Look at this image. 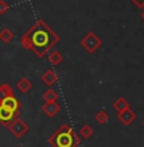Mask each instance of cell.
Listing matches in <instances>:
<instances>
[{
	"label": "cell",
	"mask_w": 144,
	"mask_h": 147,
	"mask_svg": "<svg viewBox=\"0 0 144 147\" xmlns=\"http://www.w3.org/2000/svg\"><path fill=\"white\" fill-rule=\"evenodd\" d=\"M8 9H9V5H8L7 1H4V0H0V14H5L8 12Z\"/></svg>",
	"instance_id": "ac0fdd59"
},
{
	"label": "cell",
	"mask_w": 144,
	"mask_h": 147,
	"mask_svg": "<svg viewBox=\"0 0 144 147\" xmlns=\"http://www.w3.org/2000/svg\"><path fill=\"white\" fill-rule=\"evenodd\" d=\"M142 124H143V127H144V119H143V123Z\"/></svg>",
	"instance_id": "44dd1931"
},
{
	"label": "cell",
	"mask_w": 144,
	"mask_h": 147,
	"mask_svg": "<svg viewBox=\"0 0 144 147\" xmlns=\"http://www.w3.org/2000/svg\"><path fill=\"white\" fill-rule=\"evenodd\" d=\"M135 119H137V113L133 111L130 107L117 113V120L120 121L123 125H130Z\"/></svg>",
	"instance_id": "8992f818"
},
{
	"label": "cell",
	"mask_w": 144,
	"mask_h": 147,
	"mask_svg": "<svg viewBox=\"0 0 144 147\" xmlns=\"http://www.w3.org/2000/svg\"><path fill=\"white\" fill-rule=\"evenodd\" d=\"M15 147H22V146H15Z\"/></svg>",
	"instance_id": "7402d4cb"
},
{
	"label": "cell",
	"mask_w": 144,
	"mask_h": 147,
	"mask_svg": "<svg viewBox=\"0 0 144 147\" xmlns=\"http://www.w3.org/2000/svg\"><path fill=\"white\" fill-rule=\"evenodd\" d=\"M14 38V32L10 28L5 27L3 30H0V41L4 44H10Z\"/></svg>",
	"instance_id": "7c38bea8"
},
{
	"label": "cell",
	"mask_w": 144,
	"mask_h": 147,
	"mask_svg": "<svg viewBox=\"0 0 144 147\" xmlns=\"http://www.w3.org/2000/svg\"><path fill=\"white\" fill-rule=\"evenodd\" d=\"M9 96H14V90L12 88V86L9 83L0 84V101L9 97Z\"/></svg>",
	"instance_id": "5bb4252c"
},
{
	"label": "cell",
	"mask_w": 144,
	"mask_h": 147,
	"mask_svg": "<svg viewBox=\"0 0 144 147\" xmlns=\"http://www.w3.org/2000/svg\"><path fill=\"white\" fill-rule=\"evenodd\" d=\"M140 17H142V18H143V21H144V9H143V12L140 13Z\"/></svg>",
	"instance_id": "ffe728a7"
},
{
	"label": "cell",
	"mask_w": 144,
	"mask_h": 147,
	"mask_svg": "<svg viewBox=\"0 0 144 147\" xmlns=\"http://www.w3.org/2000/svg\"><path fill=\"white\" fill-rule=\"evenodd\" d=\"M60 109H61V106L58 101H46V102L41 106V110L45 113V115L49 118H54L60 111Z\"/></svg>",
	"instance_id": "52a82bcc"
},
{
	"label": "cell",
	"mask_w": 144,
	"mask_h": 147,
	"mask_svg": "<svg viewBox=\"0 0 144 147\" xmlns=\"http://www.w3.org/2000/svg\"><path fill=\"white\" fill-rule=\"evenodd\" d=\"M135 7H138L139 9H143L144 8V0H130Z\"/></svg>",
	"instance_id": "d6986e66"
},
{
	"label": "cell",
	"mask_w": 144,
	"mask_h": 147,
	"mask_svg": "<svg viewBox=\"0 0 144 147\" xmlns=\"http://www.w3.org/2000/svg\"><path fill=\"white\" fill-rule=\"evenodd\" d=\"M58 42L59 35L42 19L36 21L21 38L22 46L37 58H44Z\"/></svg>",
	"instance_id": "6da1fadb"
},
{
	"label": "cell",
	"mask_w": 144,
	"mask_h": 147,
	"mask_svg": "<svg viewBox=\"0 0 144 147\" xmlns=\"http://www.w3.org/2000/svg\"><path fill=\"white\" fill-rule=\"evenodd\" d=\"M80 46L88 54H94L101 46H102V40H101L94 32L91 31V32H88L80 40Z\"/></svg>",
	"instance_id": "3957f363"
},
{
	"label": "cell",
	"mask_w": 144,
	"mask_h": 147,
	"mask_svg": "<svg viewBox=\"0 0 144 147\" xmlns=\"http://www.w3.org/2000/svg\"><path fill=\"white\" fill-rule=\"evenodd\" d=\"M18 114L19 113L13 111V110L8 109V107L3 106L1 104H0V124H1L3 127L9 125V124L18 117Z\"/></svg>",
	"instance_id": "5b68a950"
},
{
	"label": "cell",
	"mask_w": 144,
	"mask_h": 147,
	"mask_svg": "<svg viewBox=\"0 0 144 147\" xmlns=\"http://www.w3.org/2000/svg\"><path fill=\"white\" fill-rule=\"evenodd\" d=\"M63 60H64V55L59 50H52L49 54V61L52 65H59V64L63 63Z\"/></svg>",
	"instance_id": "4fadbf2b"
},
{
	"label": "cell",
	"mask_w": 144,
	"mask_h": 147,
	"mask_svg": "<svg viewBox=\"0 0 144 147\" xmlns=\"http://www.w3.org/2000/svg\"><path fill=\"white\" fill-rule=\"evenodd\" d=\"M94 118H96V121H97L98 124H101V125H105V124H107L110 120V117H109L106 110H100V111H97V114L94 115Z\"/></svg>",
	"instance_id": "2e32d148"
},
{
	"label": "cell",
	"mask_w": 144,
	"mask_h": 147,
	"mask_svg": "<svg viewBox=\"0 0 144 147\" xmlns=\"http://www.w3.org/2000/svg\"><path fill=\"white\" fill-rule=\"evenodd\" d=\"M0 104L15 113H19V109H21V102H19V100L15 96H9V97L4 98V100L0 101Z\"/></svg>",
	"instance_id": "ba28073f"
},
{
	"label": "cell",
	"mask_w": 144,
	"mask_h": 147,
	"mask_svg": "<svg viewBox=\"0 0 144 147\" xmlns=\"http://www.w3.org/2000/svg\"><path fill=\"white\" fill-rule=\"evenodd\" d=\"M47 142L51 147H78L80 138L69 124L64 123L47 138Z\"/></svg>",
	"instance_id": "7a4b0ae2"
},
{
	"label": "cell",
	"mask_w": 144,
	"mask_h": 147,
	"mask_svg": "<svg viewBox=\"0 0 144 147\" xmlns=\"http://www.w3.org/2000/svg\"><path fill=\"white\" fill-rule=\"evenodd\" d=\"M93 136V128L89 124H84L80 129H79V137L83 140H89Z\"/></svg>",
	"instance_id": "9a60e30c"
},
{
	"label": "cell",
	"mask_w": 144,
	"mask_h": 147,
	"mask_svg": "<svg viewBox=\"0 0 144 147\" xmlns=\"http://www.w3.org/2000/svg\"><path fill=\"white\" fill-rule=\"evenodd\" d=\"M32 86H33L32 82L28 80L27 77H22L21 80H18V82H17V84H15V87L18 88V91L21 92V94H27V92H29Z\"/></svg>",
	"instance_id": "30bf717a"
},
{
	"label": "cell",
	"mask_w": 144,
	"mask_h": 147,
	"mask_svg": "<svg viewBox=\"0 0 144 147\" xmlns=\"http://www.w3.org/2000/svg\"><path fill=\"white\" fill-rule=\"evenodd\" d=\"M112 107H114V110H116L117 113H120L125 109H129V107H130V102H129L125 97L120 96V97H117L116 100L112 102Z\"/></svg>",
	"instance_id": "8fae6325"
},
{
	"label": "cell",
	"mask_w": 144,
	"mask_h": 147,
	"mask_svg": "<svg viewBox=\"0 0 144 147\" xmlns=\"http://www.w3.org/2000/svg\"><path fill=\"white\" fill-rule=\"evenodd\" d=\"M42 98L45 100V102H46V101H58L59 94L55 91V90L49 88V90H46V91L44 92V95H42Z\"/></svg>",
	"instance_id": "e0dca14e"
},
{
	"label": "cell",
	"mask_w": 144,
	"mask_h": 147,
	"mask_svg": "<svg viewBox=\"0 0 144 147\" xmlns=\"http://www.w3.org/2000/svg\"><path fill=\"white\" fill-rule=\"evenodd\" d=\"M58 80H59L58 74H56V72L52 69L45 70V73L41 76V81L44 82L46 86H52V84H55L56 82H58Z\"/></svg>",
	"instance_id": "9c48e42d"
},
{
	"label": "cell",
	"mask_w": 144,
	"mask_h": 147,
	"mask_svg": "<svg viewBox=\"0 0 144 147\" xmlns=\"http://www.w3.org/2000/svg\"><path fill=\"white\" fill-rule=\"evenodd\" d=\"M28 128H29V127H28V124L23 119H21L19 117H17L15 119H14L12 123L8 125L9 132L15 138H22L28 132Z\"/></svg>",
	"instance_id": "277c9868"
}]
</instances>
